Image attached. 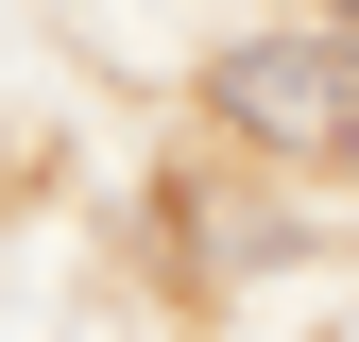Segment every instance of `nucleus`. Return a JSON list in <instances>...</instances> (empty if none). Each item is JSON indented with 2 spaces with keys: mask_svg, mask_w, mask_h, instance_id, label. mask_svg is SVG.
Instances as JSON below:
<instances>
[{
  "mask_svg": "<svg viewBox=\"0 0 359 342\" xmlns=\"http://www.w3.org/2000/svg\"><path fill=\"white\" fill-rule=\"evenodd\" d=\"M205 120L291 137V154H359V34H257V52H222Z\"/></svg>",
  "mask_w": 359,
  "mask_h": 342,
  "instance_id": "1",
  "label": "nucleus"
},
{
  "mask_svg": "<svg viewBox=\"0 0 359 342\" xmlns=\"http://www.w3.org/2000/svg\"><path fill=\"white\" fill-rule=\"evenodd\" d=\"M325 18H342V34H359V0H325Z\"/></svg>",
  "mask_w": 359,
  "mask_h": 342,
  "instance_id": "2",
  "label": "nucleus"
}]
</instances>
